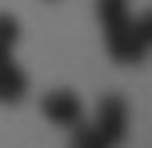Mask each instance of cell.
Returning <instances> with one entry per match:
<instances>
[{
  "label": "cell",
  "mask_w": 152,
  "mask_h": 148,
  "mask_svg": "<svg viewBox=\"0 0 152 148\" xmlns=\"http://www.w3.org/2000/svg\"><path fill=\"white\" fill-rule=\"evenodd\" d=\"M148 44H152V16L148 12L128 16L124 24L104 32V48L116 64H140L148 56Z\"/></svg>",
  "instance_id": "6da1fadb"
},
{
  "label": "cell",
  "mask_w": 152,
  "mask_h": 148,
  "mask_svg": "<svg viewBox=\"0 0 152 148\" xmlns=\"http://www.w3.org/2000/svg\"><path fill=\"white\" fill-rule=\"evenodd\" d=\"M92 128H96V136L104 140V148L124 144V136H128V104H124V96H116V92L100 96Z\"/></svg>",
  "instance_id": "7a4b0ae2"
},
{
  "label": "cell",
  "mask_w": 152,
  "mask_h": 148,
  "mask_svg": "<svg viewBox=\"0 0 152 148\" xmlns=\"http://www.w3.org/2000/svg\"><path fill=\"white\" fill-rule=\"evenodd\" d=\"M40 112H44L48 124H60V128H72L84 120V104L80 96L68 92V88H56V92H48L44 100H40Z\"/></svg>",
  "instance_id": "3957f363"
},
{
  "label": "cell",
  "mask_w": 152,
  "mask_h": 148,
  "mask_svg": "<svg viewBox=\"0 0 152 148\" xmlns=\"http://www.w3.org/2000/svg\"><path fill=\"white\" fill-rule=\"evenodd\" d=\"M28 96V76L12 64V52L0 56V104H20Z\"/></svg>",
  "instance_id": "277c9868"
},
{
  "label": "cell",
  "mask_w": 152,
  "mask_h": 148,
  "mask_svg": "<svg viewBox=\"0 0 152 148\" xmlns=\"http://www.w3.org/2000/svg\"><path fill=\"white\" fill-rule=\"evenodd\" d=\"M96 16H100V24H104V32H108V28H116V24L128 20L132 8H128V0H96Z\"/></svg>",
  "instance_id": "5b68a950"
},
{
  "label": "cell",
  "mask_w": 152,
  "mask_h": 148,
  "mask_svg": "<svg viewBox=\"0 0 152 148\" xmlns=\"http://www.w3.org/2000/svg\"><path fill=\"white\" fill-rule=\"evenodd\" d=\"M16 40H20V24H16V16L0 12V56H8L16 48Z\"/></svg>",
  "instance_id": "8992f818"
},
{
  "label": "cell",
  "mask_w": 152,
  "mask_h": 148,
  "mask_svg": "<svg viewBox=\"0 0 152 148\" xmlns=\"http://www.w3.org/2000/svg\"><path fill=\"white\" fill-rule=\"evenodd\" d=\"M72 148H104V140L96 136V128L92 124H72Z\"/></svg>",
  "instance_id": "52a82bcc"
}]
</instances>
